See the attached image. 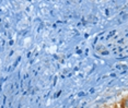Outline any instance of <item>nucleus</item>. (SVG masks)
<instances>
[{
    "mask_svg": "<svg viewBox=\"0 0 128 108\" xmlns=\"http://www.w3.org/2000/svg\"><path fill=\"white\" fill-rule=\"evenodd\" d=\"M114 108H122V107H120V106H119V105H118V106H115Z\"/></svg>",
    "mask_w": 128,
    "mask_h": 108,
    "instance_id": "obj_2",
    "label": "nucleus"
},
{
    "mask_svg": "<svg viewBox=\"0 0 128 108\" xmlns=\"http://www.w3.org/2000/svg\"><path fill=\"white\" fill-rule=\"evenodd\" d=\"M122 108H128V101H127V98H124L123 101H122V103L120 105H119Z\"/></svg>",
    "mask_w": 128,
    "mask_h": 108,
    "instance_id": "obj_1",
    "label": "nucleus"
}]
</instances>
